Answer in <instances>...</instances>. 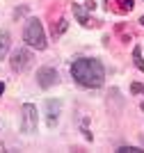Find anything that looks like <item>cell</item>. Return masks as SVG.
Here are the masks:
<instances>
[{
    "instance_id": "277c9868",
    "label": "cell",
    "mask_w": 144,
    "mask_h": 153,
    "mask_svg": "<svg viewBox=\"0 0 144 153\" xmlns=\"http://www.w3.org/2000/svg\"><path fill=\"white\" fill-rule=\"evenodd\" d=\"M32 64V53L28 51V48H19V51H14L12 55V69L16 71V73H23V71L30 69Z\"/></svg>"
},
{
    "instance_id": "ac0fdd59",
    "label": "cell",
    "mask_w": 144,
    "mask_h": 153,
    "mask_svg": "<svg viewBox=\"0 0 144 153\" xmlns=\"http://www.w3.org/2000/svg\"><path fill=\"white\" fill-rule=\"evenodd\" d=\"M142 110H144V103H142Z\"/></svg>"
},
{
    "instance_id": "2e32d148",
    "label": "cell",
    "mask_w": 144,
    "mask_h": 153,
    "mask_svg": "<svg viewBox=\"0 0 144 153\" xmlns=\"http://www.w3.org/2000/svg\"><path fill=\"white\" fill-rule=\"evenodd\" d=\"M140 23H142V25H144V16H142V19H140Z\"/></svg>"
},
{
    "instance_id": "8992f818",
    "label": "cell",
    "mask_w": 144,
    "mask_h": 153,
    "mask_svg": "<svg viewBox=\"0 0 144 153\" xmlns=\"http://www.w3.org/2000/svg\"><path fill=\"white\" fill-rule=\"evenodd\" d=\"M44 108H46V126L55 128L57 126V119H60V101L50 98V101H46Z\"/></svg>"
},
{
    "instance_id": "4fadbf2b",
    "label": "cell",
    "mask_w": 144,
    "mask_h": 153,
    "mask_svg": "<svg viewBox=\"0 0 144 153\" xmlns=\"http://www.w3.org/2000/svg\"><path fill=\"white\" fill-rule=\"evenodd\" d=\"M131 91H133V94H144V85L133 82V85H131Z\"/></svg>"
},
{
    "instance_id": "7a4b0ae2",
    "label": "cell",
    "mask_w": 144,
    "mask_h": 153,
    "mask_svg": "<svg viewBox=\"0 0 144 153\" xmlns=\"http://www.w3.org/2000/svg\"><path fill=\"white\" fill-rule=\"evenodd\" d=\"M23 39L28 41L30 48H37V51H44L46 46H48V41H46V32H44V27H41V23H39V19H30L28 23H25Z\"/></svg>"
},
{
    "instance_id": "9a60e30c",
    "label": "cell",
    "mask_w": 144,
    "mask_h": 153,
    "mask_svg": "<svg viewBox=\"0 0 144 153\" xmlns=\"http://www.w3.org/2000/svg\"><path fill=\"white\" fill-rule=\"evenodd\" d=\"M5 94V82H0V96Z\"/></svg>"
},
{
    "instance_id": "9c48e42d",
    "label": "cell",
    "mask_w": 144,
    "mask_h": 153,
    "mask_svg": "<svg viewBox=\"0 0 144 153\" xmlns=\"http://www.w3.org/2000/svg\"><path fill=\"white\" fill-rule=\"evenodd\" d=\"M133 62H135V66L144 73V59H142V48H140V46L133 48Z\"/></svg>"
},
{
    "instance_id": "52a82bcc",
    "label": "cell",
    "mask_w": 144,
    "mask_h": 153,
    "mask_svg": "<svg viewBox=\"0 0 144 153\" xmlns=\"http://www.w3.org/2000/svg\"><path fill=\"white\" fill-rule=\"evenodd\" d=\"M73 14H75V19L80 21V23H82V25H85V27H92V25H94V21L89 19L87 9H85V7H82V5H73Z\"/></svg>"
},
{
    "instance_id": "7c38bea8",
    "label": "cell",
    "mask_w": 144,
    "mask_h": 153,
    "mask_svg": "<svg viewBox=\"0 0 144 153\" xmlns=\"http://www.w3.org/2000/svg\"><path fill=\"white\" fill-rule=\"evenodd\" d=\"M117 153H142V149H137V146H121Z\"/></svg>"
},
{
    "instance_id": "ba28073f",
    "label": "cell",
    "mask_w": 144,
    "mask_h": 153,
    "mask_svg": "<svg viewBox=\"0 0 144 153\" xmlns=\"http://www.w3.org/2000/svg\"><path fill=\"white\" fill-rule=\"evenodd\" d=\"M9 46H12V41H9V32H0V59L9 53Z\"/></svg>"
},
{
    "instance_id": "e0dca14e",
    "label": "cell",
    "mask_w": 144,
    "mask_h": 153,
    "mask_svg": "<svg viewBox=\"0 0 144 153\" xmlns=\"http://www.w3.org/2000/svg\"><path fill=\"white\" fill-rule=\"evenodd\" d=\"M142 142H144V135H142Z\"/></svg>"
},
{
    "instance_id": "3957f363",
    "label": "cell",
    "mask_w": 144,
    "mask_h": 153,
    "mask_svg": "<svg viewBox=\"0 0 144 153\" xmlns=\"http://www.w3.org/2000/svg\"><path fill=\"white\" fill-rule=\"evenodd\" d=\"M37 123H39V114H37V108L32 103H25L21 108V130L28 135H32L37 130Z\"/></svg>"
},
{
    "instance_id": "d6986e66",
    "label": "cell",
    "mask_w": 144,
    "mask_h": 153,
    "mask_svg": "<svg viewBox=\"0 0 144 153\" xmlns=\"http://www.w3.org/2000/svg\"><path fill=\"white\" fill-rule=\"evenodd\" d=\"M105 2H107V0H105Z\"/></svg>"
},
{
    "instance_id": "5bb4252c",
    "label": "cell",
    "mask_w": 144,
    "mask_h": 153,
    "mask_svg": "<svg viewBox=\"0 0 144 153\" xmlns=\"http://www.w3.org/2000/svg\"><path fill=\"white\" fill-rule=\"evenodd\" d=\"M82 133H85V140H92V133L87 128V119H82Z\"/></svg>"
},
{
    "instance_id": "6da1fadb",
    "label": "cell",
    "mask_w": 144,
    "mask_h": 153,
    "mask_svg": "<svg viewBox=\"0 0 144 153\" xmlns=\"http://www.w3.org/2000/svg\"><path fill=\"white\" fill-rule=\"evenodd\" d=\"M71 76L78 85L87 87V89H96L103 85L105 80V69L101 59H94V57H80L71 64Z\"/></svg>"
},
{
    "instance_id": "5b68a950",
    "label": "cell",
    "mask_w": 144,
    "mask_h": 153,
    "mask_svg": "<svg viewBox=\"0 0 144 153\" xmlns=\"http://www.w3.org/2000/svg\"><path fill=\"white\" fill-rule=\"evenodd\" d=\"M57 80H60V76H57V71L53 69V66H44V69H39L37 82H39L41 89H50V87H55Z\"/></svg>"
},
{
    "instance_id": "8fae6325",
    "label": "cell",
    "mask_w": 144,
    "mask_h": 153,
    "mask_svg": "<svg viewBox=\"0 0 144 153\" xmlns=\"http://www.w3.org/2000/svg\"><path fill=\"white\" fill-rule=\"evenodd\" d=\"M66 25H69V23H66V19H60V25H55V37H60V34L66 30Z\"/></svg>"
},
{
    "instance_id": "30bf717a",
    "label": "cell",
    "mask_w": 144,
    "mask_h": 153,
    "mask_svg": "<svg viewBox=\"0 0 144 153\" xmlns=\"http://www.w3.org/2000/svg\"><path fill=\"white\" fill-rule=\"evenodd\" d=\"M114 2L119 5V12H124V14L133 9V0H114Z\"/></svg>"
}]
</instances>
